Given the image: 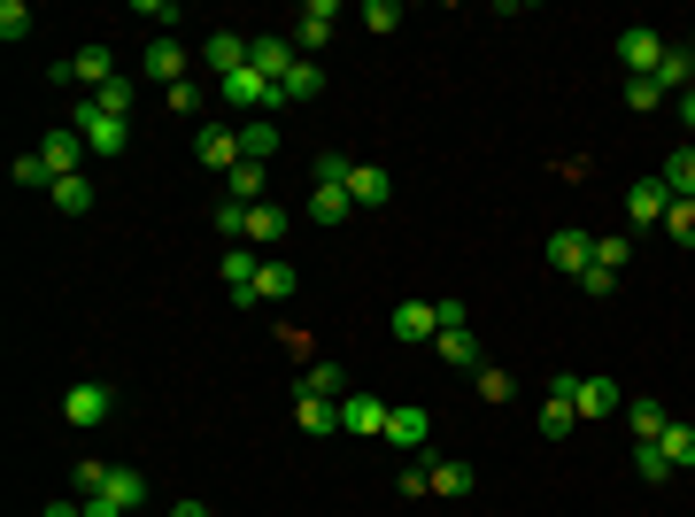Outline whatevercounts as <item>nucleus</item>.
<instances>
[{"instance_id": "obj_19", "label": "nucleus", "mask_w": 695, "mask_h": 517, "mask_svg": "<svg viewBox=\"0 0 695 517\" xmlns=\"http://www.w3.org/2000/svg\"><path fill=\"white\" fill-rule=\"evenodd\" d=\"M433 347H441V363H449V371H480V363H487V355H480V341H472L464 325H441V333H433Z\"/></svg>"}, {"instance_id": "obj_16", "label": "nucleus", "mask_w": 695, "mask_h": 517, "mask_svg": "<svg viewBox=\"0 0 695 517\" xmlns=\"http://www.w3.org/2000/svg\"><path fill=\"white\" fill-rule=\"evenodd\" d=\"M425 433H433V417H425V409H386V448L425 456Z\"/></svg>"}, {"instance_id": "obj_34", "label": "nucleus", "mask_w": 695, "mask_h": 517, "mask_svg": "<svg viewBox=\"0 0 695 517\" xmlns=\"http://www.w3.org/2000/svg\"><path fill=\"white\" fill-rule=\"evenodd\" d=\"M325 93V62H294L286 70V101H318Z\"/></svg>"}, {"instance_id": "obj_37", "label": "nucleus", "mask_w": 695, "mask_h": 517, "mask_svg": "<svg viewBox=\"0 0 695 517\" xmlns=\"http://www.w3.org/2000/svg\"><path fill=\"white\" fill-rule=\"evenodd\" d=\"M634 472H642L649 487H665V479H673V464H665V448H657V440H634Z\"/></svg>"}, {"instance_id": "obj_46", "label": "nucleus", "mask_w": 695, "mask_h": 517, "mask_svg": "<svg viewBox=\"0 0 695 517\" xmlns=\"http://www.w3.org/2000/svg\"><path fill=\"white\" fill-rule=\"evenodd\" d=\"M363 23H371V31H379V39H386V31H394V23H402V8H394V0H363Z\"/></svg>"}, {"instance_id": "obj_41", "label": "nucleus", "mask_w": 695, "mask_h": 517, "mask_svg": "<svg viewBox=\"0 0 695 517\" xmlns=\"http://www.w3.org/2000/svg\"><path fill=\"white\" fill-rule=\"evenodd\" d=\"M8 178H16V185H39V193L54 185V171L39 163V148H31V155H16V163H8Z\"/></svg>"}, {"instance_id": "obj_13", "label": "nucleus", "mask_w": 695, "mask_h": 517, "mask_svg": "<svg viewBox=\"0 0 695 517\" xmlns=\"http://www.w3.org/2000/svg\"><path fill=\"white\" fill-rule=\"evenodd\" d=\"M101 495H109V503H117L124 517H140V510H148V472H132V464H109V487H101Z\"/></svg>"}, {"instance_id": "obj_6", "label": "nucleus", "mask_w": 695, "mask_h": 517, "mask_svg": "<svg viewBox=\"0 0 695 517\" xmlns=\"http://www.w3.org/2000/svg\"><path fill=\"white\" fill-rule=\"evenodd\" d=\"M294 62H302V54H294V39H286V31H255V39H248V70H263L271 85H286V70H294Z\"/></svg>"}, {"instance_id": "obj_17", "label": "nucleus", "mask_w": 695, "mask_h": 517, "mask_svg": "<svg viewBox=\"0 0 695 517\" xmlns=\"http://www.w3.org/2000/svg\"><path fill=\"white\" fill-rule=\"evenodd\" d=\"M78 148H85V140H78L70 124H54V132L39 140V163H47L54 178H78Z\"/></svg>"}, {"instance_id": "obj_31", "label": "nucleus", "mask_w": 695, "mask_h": 517, "mask_svg": "<svg viewBox=\"0 0 695 517\" xmlns=\"http://www.w3.org/2000/svg\"><path fill=\"white\" fill-rule=\"evenodd\" d=\"M47 201H54L62 216H85V209H93V185H85V178H54V185H47Z\"/></svg>"}, {"instance_id": "obj_48", "label": "nucleus", "mask_w": 695, "mask_h": 517, "mask_svg": "<svg viewBox=\"0 0 695 517\" xmlns=\"http://www.w3.org/2000/svg\"><path fill=\"white\" fill-rule=\"evenodd\" d=\"M394 487H402V495H433V487H425V456H410V464H402V479H394Z\"/></svg>"}, {"instance_id": "obj_47", "label": "nucleus", "mask_w": 695, "mask_h": 517, "mask_svg": "<svg viewBox=\"0 0 695 517\" xmlns=\"http://www.w3.org/2000/svg\"><path fill=\"white\" fill-rule=\"evenodd\" d=\"M163 101H171L178 116H193V109H201V78H178V85L163 93Z\"/></svg>"}, {"instance_id": "obj_53", "label": "nucleus", "mask_w": 695, "mask_h": 517, "mask_svg": "<svg viewBox=\"0 0 695 517\" xmlns=\"http://www.w3.org/2000/svg\"><path fill=\"white\" fill-rule=\"evenodd\" d=\"M171 517H209V510H201V503H178V510Z\"/></svg>"}, {"instance_id": "obj_52", "label": "nucleus", "mask_w": 695, "mask_h": 517, "mask_svg": "<svg viewBox=\"0 0 695 517\" xmlns=\"http://www.w3.org/2000/svg\"><path fill=\"white\" fill-rule=\"evenodd\" d=\"M681 124H688V132H695V85H688V93H681Z\"/></svg>"}, {"instance_id": "obj_22", "label": "nucleus", "mask_w": 695, "mask_h": 517, "mask_svg": "<svg viewBox=\"0 0 695 517\" xmlns=\"http://www.w3.org/2000/svg\"><path fill=\"white\" fill-rule=\"evenodd\" d=\"M279 240H286V209H271V201H255V209H248V247L263 255V247H279Z\"/></svg>"}, {"instance_id": "obj_20", "label": "nucleus", "mask_w": 695, "mask_h": 517, "mask_svg": "<svg viewBox=\"0 0 695 517\" xmlns=\"http://www.w3.org/2000/svg\"><path fill=\"white\" fill-rule=\"evenodd\" d=\"M201 62H209L216 78H232V70H248V31H216V39L201 47Z\"/></svg>"}, {"instance_id": "obj_28", "label": "nucleus", "mask_w": 695, "mask_h": 517, "mask_svg": "<svg viewBox=\"0 0 695 517\" xmlns=\"http://www.w3.org/2000/svg\"><path fill=\"white\" fill-rule=\"evenodd\" d=\"M85 101H93L101 116H124V124H132V101H140V85H132V78H109V85H101V93H85Z\"/></svg>"}, {"instance_id": "obj_5", "label": "nucleus", "mask_w": 695, "mask_h": 517, "mask_svg": "<svg viewBox=\"0 0 695 517\" xmlns=\"http://www.w3.org/2000/svg\"><path fill=\"white\" fill-rule=\"evenodd\" d=\"M333 23H341V8H333V0H302V16H294V31H286V39H294V54H302V62H318V47L333 39Z\"/></svg>"}, {"instance_id": "obj_38", "label": "nucleus", "mask_w": 695, "mask_h": 517, "mask_svg": "<svg viewBox=\"0 0 695 517\" xmlns=\"http://www.w3.org/2000/svg\"><path fill=\"white\" fill-rule=\"evenodd\" d=\"M665 240H673V247H695V201H673V209H665Z\"/></svg>"}, {"instance_id": "obj_29", "label": "nucleus", "mask_w": 695, "mask_h": 517, "mask_svg": "<svg viewBox=\"0 0 695 517\" xmlns=\"http://www.w3.org/2000/svg\"><path fill=\"white\" fill-rule=\"evenodd\" d=\"M294 425H302V433H333V425H341V402H325V394H302V402H294Z\"/></svg>"}, {"instance_id": "obj_14", "label": "nucleus", "mask_w": 695, "mask_h": 517, "mask_svg": "<svg viewBox=\"0 0 695 517\" xmlns=\"http://www.w3.org/2000/svg\"><path fill=\"white\" fill-rule=\"evenodd\" d=\"M341 433H363V440L379 433V440H386V402H379V394H348L341 402Z\"/></svg>"}, {"instance_id": "obj_24", "label": "nucleus", "mask_w": 695, "mask_h": 517, "mask_svg": "<svg viewBox=\"0 0 695 517\" xmlns=\"http://www.w3.org/2000/svg\"><path fill=\"white\" fill-rule=\"evenodd\" d=\"M386 193H394V185H386L379 163H355V171H348V201H355V209H379Z\"/></svg>"}, {"instance_id": "obj_30", "label": "nucleus", "mask_w": 695, "mask_h": 517, "mask_svg": "<svg viewBox=\"0 0 695 517\" xmlns=\"http://www.w3.org/2000/svg\"><path fill=\"white\" fill-rule=\"evenodd\" d=\"M224 201L255 209V201H263V163H240V171H224Z\"/></svg>"}, {"instance_id": "obj_35", "label": "nucleus", "mask_w": 695, "mask_h": 517, "mask_svg": "<svg viewBox=\"0 0 695 517\" xmlns=\"http://www.w3.org/2000/svg\"><path fill=\"white\" fill-rule=\"evenodd\" d=\"M572 425H580V402H564V394H548V402H541V433H548V440H564Z\"/></svg>"}, {"instance_id": "obj_23", "label": "nucleus", "mask_w": 695, "mask_h": 517, "mask_svg": "<svg viewBox=\"0 0 695 517\" xmlns=\"http://www.w3.org/2000/svg\"><path fill=\"white\" fill-rule=\"evenodd\" d=\"M294 286H302V271L279 263V255H263V271H255V302H286Z\"/></svg>"}, {"instance_id": "obj_27", "label": "nucleus", "mask_w": 695, "mask_h": 517, "mask_svg": "<svg viewBox=\"0 0 695 517\" xmlns=\"http://www.w3.org/2000/svg\"><path fill=\"white\" fill-rule=\"evenodd\" d=\"M348 216H355L348 185H318V193H310V224H348Z\"/></svg>"}, {"instance_id": "obj_11", "label": "nucleus", "mask_w": 695, "mask_h": 517, "mask_svg": "<svg viewBox=\"0 0 695 517\" xmlns=\"http://www.w3.org/2000/svg\"><path fill=\"white\" fill-rule=\"evenodd\" d=\"M665 209H673L665 178H634V193H626V216H634V232H642V224H665Z\"/></svg>"}, {"instance_id": "obj_25", "label": "nucleus", "mask_w": 695, "mask_h": 517, "mask_svg": "<svg viewBox=\"0 0 695 517\" xmlns=\"http://www.w3.org/2000/svg\"><path fill=\"white\" fill-rule=\"evenodd\" d=\"M240 155H248V163H271V155H279V124H271V116H248V124H240Z\"/></svg>"}, {"instance_id": "obj_33", "label": "nucleus", "mask_w": 695, "mask_h": 517, "mask_svg": "<svg viewBox=\"0 0 695 517\" xmlns=\"http://www.w3.org/2000/svg\"><path fill=\"white\" fill-rule=\"evenodd\" d=\"M695 78V47H665V62H657V93H673V85H688Z\"/></svg>"}, {"instance_id": "obj_45", "label": "nucleus", "mask_w": 695, "mask_h": 517, "mask_svg": "<svg viewBox=\"0 0 695 517\" xmlns=\"http://www.w3.org/2000/svg\"><path fill=\"white\" fill-rule=\"evenodd\" d=\"M101 487H109V464H101V456H78V503L101 495Z\"/></svg>"}, {"instance_id": "obj_39", "label": "nucleus", "mask_w": 695, "mask_h": 517, "mask_svg": "<svg viewBox=\"0 0 695 517\" xmlns=\"http://www.w3.org/2000/svg\"><path fill=\"white\" fill-rule=\"evenodd\" d=\"M472 386H480V402H511L518 386H511V371H495V363H480L472 371Z\"/></svg>"}, {"instance_id": "obj_2", "label": "nucleus", "mask_w": 695, "mask_h": 517, "mask_svg": "<svg viewBox=\"0 0 695 517\" xmlns=\"http://www.w3.org/2000/svg\"><path fill=\"white\" fill-rule=\"evenodd\" d=\"M70 132H78V140H85L93 155H124V148H132V124H124V116H101L93 101H78V116H70Z\"/></svg>"}, {"instance_id": "obj_15", "label": "nucleus", "mask_w": 695, "mask_h": 517, "mask_svg": "<svg viewBox=\"0 0 695 517\" xmlns=\"http://www.w3.org/2000/svg\"><path fill=\"white\" fill-rule=\"evenodd\" d=\"M386 333H394V341H433V333H441V302H402Z\"/></svg>"}, {"instance_id": "obj_40", "label": "nucleus", "mask_w": 695, "mask_h": 517, "mask_svg": "<svg viewBox=\"0 0 695 517\" xmlns=\"http://www.w3.org/2000/svg\"><path fill=\"white\" fill-rule=\"evenodd\" d=\"M341 386H348V378H341V363H310V371H302V394H325V402H333Z\"/></svg>"}, {"instance_id": "obj_4", "label": "nucleus", "mask_w": 695, "mask_h": 517, "mask_svg": "<svg viewBox=\"0 0 695 517\" xmlns=\"http://www.w3.org/2000/svg\"><path fill=\"white\" fill-rule=\"evenodd\" d=\"M109 409H117V394H109L101 378H78V386L62 394V425H78V433H93V425H109Z\"/></svg>"}, {"instance_id": "obj_8", "label": "nucleus", "mask_w": 695, "mask_h": 517, "mask_svg": "<svg viewBox=\"0 0 695 517\" xmlns=\"http://www.w3.org/2000/svg\"><path fill=\"white\" fill-rule=\"evenodd\" d=\"M216 271H224V294H232L240 310H255V271H263V255L240 240V247H224V263H216Z\"/></svg>"}, {"instance_id": "obj_49", "label": "nucleus", "mask_w": 695, "mask_h": 517, "mask_svg": "<svg viewBox=\"0 0 695 517\" xmlns=\"http://www.w3.org/2000/svg\"><path fill=\"white\" fill-rule=\"evenodd\" d=\"M611 286H618V278H611V271H595V263H587V271H580V294H595V302H603V294H611Z\"/></svg>"}, {"instance_id": "obj_32", "label": "nucleus", "mask_w": 695, "mask_h": 517, "mask_svg": "<svg viewBox=\"0 0 695 517\" xmlns=\"http://www.w3.org/2000/svg\"><path fill=\"white\" fill-rule=\"evenodd\" d=\"M626 417H634V440H665V425H673L649 394H634V402H626Z\"/></svg>"}, {"instance_id": "obj_7", "label": "nucleus", "mask_w": 695, "mask_h": 517, "mask_svg": "<svg viewBox=\"0 0 695 517\" xmlns=\"http://www.w3.org/2000/svg\"><path fill=\"white\" fill-rule=\"evenodd\" d=\"M618 62H626V78H657V62H665V39H657L649 23H634V31H618Z\"/></svg>"}, {"instance_id": "obj_26", "label": "nucleus", "mask_w": 695, "mask_h": 517, "mask_svg": "<svg viewBox=\"0 0 695 517\" xmlns=\"http://www.w3.org/2000/svg\"><path fill=\"white\" fill-rule=\"evenodd\" d=\"M657 178H665V193H673V201H695V148H673Z\"/></svg>"}, {"instance_id": "obj_21", "label": "nucleus", "mask_w": 695, "mask_h": 517, "mask_svg": "<svg viewBox=\"0 0 695 517\" xmlns=\"http://www.w3.org/2000/svg\"><path fill=\"white\" fill-rule=\"evenodd\" d=\"M618 409H626L618 378H580V417H618Z\"/></svg>"}, {"instance_id": "obj_9", "label": "nucleus", "mask_w": 695, "mask_h": 517, "mask_svg": "<svg viewBox=\"0 0 695 517\" xmlns=\"http://www.w3.org/2000/svg\"><path fill=\"white\" fill-rule=\"evenodd\" d=\"M193 155H201L209 171H240V163H248V155H240V132H232V124H201Z\"/></svg>"}, {"instance_id": "obj_42", "label": "nucleus", "mask_w": 695, "mask_h": 517, "mask_svg": "<svg viewBox=\"0 0 695 517\" xmlns=\"http://www.w3.org/2000/svg\"><path fill=\"white\" fill-rule=\"evenodd\" d=\"M626 255H634V240H618V232H611V240H595V271H611V278H618V271H626Z\"/></svg>"}, {"instance_id": "obj_44", "label": "nucleus", "mask_w": 695, "mask_h": 517, "mask_svg": "<svg viewBox=\"0 0 695 517\" xmlns=\"http://www.w3.org/2000/svg\"><path fill=\"white\" fill-rule=\"evenodd\" d=\"M657 101H665V93H657V78H626V109H634V116H649Z\"/></svg>"}, {"instance_id": "obj_51", "label": "nucleus", "mask_w": 695, "mask_h": 517, "mask_svg": "<svg viewBox=\"0 0 695 517\" xmlns=\"http://www.w3.org/2000/svg\"><path fill=\"white\" fill-rule=\"evenodd\" d=\"M39 517H85V503H47Z\"/></svg>"}, {"instance_id": "obj_43", "label": "nucleus", "mask_w": 695, "mask_h": 517, "mask_svg": "<svg viewBox=\"0 0 695 517\" xmlns=\"http://www.w3.org/2000/svg\"><path fill=\"white\" fill-rule=\"evenodd\" d=\"M23 31H31V8H23V0H0V39H8V47H16V39H23Z\"/></svg>"}, {"instance_id": "obj_12", "label": "nucleus", "mask_w": 695, "mask_h": 517, "mask_svg": "<svg viewBox=\"0 0 695 517\" xmlns=\"http://www.w3.org/2000/svg\"><path fill=\"white\" fill-rule=\"evenodd\" d=\"M548 263H556V271H572V278H580V271H587V263H595V240H587V232H580V224H564V232H548Z\"/></svg>"}, {"instance_id": "obj_36", "label": "nucleus", "mask_w": 695, "mask_h": 517, "mask_svg": "<svg viewBox=\"0 0 695 517\" xmlns=\"http://www.w3.org/2000/svg\"><path fill=\"white\" fill-rule=\"evenodd\" d=\"M657 448H665V464H673V472H681V464L695 472V425H665V440H657Z\"/></svg>"}, {"instance_id": "obj_3", "label": "nucleus", "mask_w": 695, "mask_h": 517, "mask_svg": "<svg viewBox=\"0 0 695 517\" xmlns=\"http://www.w3.org/2000/svg\"><path fill=\"white\" fill-rule=\"evenodd\" d=\"M109 78H117V54H109V47H78V54H62V62H54V85H70V93H78V85H93V93H101Z\"/></svg>"}, {"instance_id": "obj_18", "label": "nucleus", "mask_w": 695, "mask_h": 517, "mask_svg": "<svg viewBox=\"0 0 695 517\" xmlns=\"http://www.w3.org/2000/svg\"><path fill=\"white\" fill-rule=\"evenodd\" d=\"M140 70H148V78H155V85L171 93L178 78H185V47H178V39H155V47L140 54Z\"/></svg>"}, {"instance_id": "obj_10", "label": "nucleus", "mask_w": 695, "mask_h": 517, "mask_svg": "<svg viewBox=\"0 0 695 517\" xmlns=\"http://www.w3.org/2000/svg\"><path fill=\"white\" fill-rule=\"evenodd\" d=\"M425 487H433V495H449V503H464V495L480 487V472H472V464H456V456H425Z\"/></svg>"}, {"instance_id": "obj_50", "label": "nucleus", "mask_w": 695, "mask_h": 517, "mask_svg": "<svg viewBox=\"0 0 695 517\" xmlns=\"http://www.w3.org/2000/svg\"><path fill=\"white\" fill-rule=\"evenodd\" d=\"M85 517H124V510H117L109 495H85Z\"/></svg>"}, {"instance_id": "obj_1", "label": "nucleus", "mask_w": 695, "mask_h": 517, "mask_svg": "<svg viewBox=\"0 0 695 517\" xmlns=\"http://www.w3.org/2000/svg\"><path fill=\"white\" fill-rule=\"evenodd\" d=\"M216 93H224L232 109H248V116H271V109H286V85H271L263 70H232V78H216Z\"/></svg>"}]
</instances>
